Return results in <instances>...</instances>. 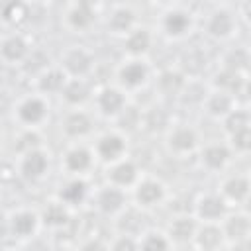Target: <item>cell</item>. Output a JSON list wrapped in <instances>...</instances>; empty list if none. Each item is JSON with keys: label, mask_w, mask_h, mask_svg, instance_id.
<instances>
[{"label": "cell", "mask_w": 251, "mask_h": 251, "mask_svg": "<svg viewBox=\"0 0 251 251\" xmlns=\"http://www.w3.org/2000/svg\"><path fill=\"white\" fill-rule=\"evenodd\" d=\"M198 10L186 2H167L155 16V35L171 45L188 43L198 31Z\"/></svg>", "instance_id": "6da1fadb"}, {"label": "cell", "mask_w": 251, "mask_h": 251, "mask_svg": "<svg viewBox=\"0 0 251 251\" xmlns=\"http://www.w3.org/2000/svg\"><path fill=\"white\" fill-rule=\"evenodd\" d=\"M198 29L202 35L216 45H229L237 41L239 31L243 29L241 20L237 16L235 2H212L198 14Z\"/></svg>", "instance_id": "7a4b0ae2"}, {"label": "cell", "mask_w": 251, "mask_h": 251, "mask_svg": "<svg viewBox=\"0 0 251 251\" xmlns=\"http://www.w3.org/2000/svg\"><path fill=\"white\" fill-rule=\"evenodd\" d=\"M104 6L102 2L94 0H71L61 6L59 12V22L61 27L71 33V35H90L94 29L102 25V16H104Z\"/></svg>", "instance_id": "3957f363"}, {"label": "cell", "mask_w": 251, "mask_h": 251, "mask_svg": "<svg viewBox=\"0 0 251 251\" xmlns=\"http://www.w3.org/2000/svg\"><path fill=\"white\" fill-rule=\"evenodd\" d=\"M53 104L47 96L27 90L14 98L10 106V120L16 129H41L49 124Z\"/></svg>", "instance_id": "277c9868"}, {"label": "cell", "mask_w": 251, "mask_h": 251, "mask_svg": "<svg viewBox=\"0 0 251 251\" xmlns=\"http://www.w3.org/2000/svg\"><path fill=\"white\" fill-rule=\"evenodd\" d=\"M155 67L151 59H135L122 57L112 69V80L120 90H124L129 98L147 90L155 78Z\"/></svg>", "instance_id": "5b68a950"}, {"label": "cell", "mask_w": 251, "mask_h": 251, "mask_svg": "<svg viewBox=\"0 0 251 251\" xmlns=\"http://www.w3.org/2000/svg\"><path fill=\"white\" fill-rule=\"evenodd\" d=\"M55 169V157L47 145L29 149L14 157V175L27 186H39L47 182Z\"/></svg>", "instance_id": "8992f818"}, {"label": "cell", "mask_w": 251, "mask_h": 251, "mask_svg": "<svg viewBox=\"0 0 251 251\" xmlns=\"http://www.w3.org/2000/svg\"><path fill=\"white\" fill-rule=\"evenodd\" d=\"M202 141H204L202 131L188 120H175L161 137L163 149L171 159L194 157Z\"/></svg>", "instance_id": "52a82bcc"}, {"label": "cell", "mask_w": 251, "mask_h": 251, "mask_svg": "<svg viewBox=\"0 0 251 251\" xmlns=\"http://www.w3.org/2000/svg\"><path fill=\"white\" fill-rule=\"evenodd\" d=\"M90 147L98 165L108 167L131 155V137L116 126L98 129L90 139Z\"/></svg>", "instance_id": "ba28073f"}, {"label": "cell", "mask_w": 251, "mask_h": 251, "mask_svg": "<svg viewBox=\"0 0 251 251\" xmlns=\"http://www.w3.org/2000/svg\"><path fill=\"white\" fill-rule=\"evenodd\" d=\"M171 198V186L165 178L153 173H143L137 184L129 190V204L143 214H153Z\"/></svg>", "instance_id": "9c48e42d"}, {"label": "cell", "mask_w": 251, "mask_h": 251, "mask_svg": "<svg viewBox=\"0 0 251 251\" xmlns=\"http://www.w3.org/2000/svg\"><path fill=\"white\" fill-rule=\"evenodd\" d=\"M4 222H6V237L18 245L31 243L43 231L39 210L35 206H27V204L14 206L4 214Z\"/></svg>", "instance_id": "30bf717a"}, {"label": "cell", "mask_w": 251, "mask_h": 251, "mask_svg": "<svg viewBox=\"0 0 251 251\" xmlns=\"http://www.w3.org/2000/svg\"><path fill=\"white\" fill-rule=\"evenodd\" d=\"M55 63L65 73L67 78L92 80L98 69L96 51L86 43H69L65 49H61Z\"/></svg>", "instance_id": "8fae6325"}, {"label": "cell", "mask_w": 251, "mask_h": 251, "mask_svg": "<svg viewBox=\"0 0 251 251\" xmlns=\"http://www.w3.org/2000/svg\"><path fill=\"white\" fill-rule=\"evenodd\" d=\"M57 167L61 176H84L90 178L94 169L98 167L90 141H73L65 143L57 157Z\"/></svg>", "instance_id": "7c38bea8"}, {"label": "cell", "mask_w": 251, "mask_h": 251, "mask_svg": "<svg viewBox=\"0 0 251 251\" xmlns=\"http://www.w3.org/2000/svg\"><path fill=\"white\" fill-rule=\"evenodd\" d=\"M129 104H131V98L124 90H120L114 82L108 80V82L96 84L90 110L96 116V120L114 124Z\"/></svg>", "instance_id": "4fadbf2b"}, {"label": "cell", "mask_w": 251, "mask_h": 251, "mask_svg": "<svg viewBox=\"0 0 251 251\" xmlns=\"http://www.w3.org/2000/svg\"><path fill=\"white\" fill-rule=\"evenodd\" d=\"M129 206H131L129 204V194L126 190L116 188L108 182L94 184L92 194H90V202H88V210L94 212L98 218L114 222Z\"/></svg>", "instance_id": "5bb4252c"}, {"label": "cell", "mask_w": 251, "mask_h": 251, "mask_svg": "<svg viewBox=\"0 0 251 251\" xmlns=\"http://www.w3.org/2000/svg\"><path fill=\"white\" fill-rule=\"evenodd\" d=\"M33 39L22 29H4L0 33V65L6 69L25 67L33 55Z\"/></svg>", "instance_id": "9a60e30c"}, {"label": "cell", "mask_w": 251, "mask_h": 251, "mask_svg": "<svg viewBox=\"0 0 251 251\" xmlns=\"http://www.w3.org/2000/svg\"><path fill=\"white\" fill-rule=\"evenodd\" d=\"M141 24L139 8L131 2H112L104 6L102 25L106 35L114 39H124L131 29H135Z\"/></svg>", "instance_id": "2e32d148"}, {"label": "cell", "mask_w": 251, "mask_h": 251, "mask_svg": "<svg viewBox=\"0 0 251 251\" xmlns=\"http://www.w3.org/2000/svg\"><path fill=\"white\" fill-rule=\"evenodd\" d=\"M196 165L202 173L212 175V176H222L224 173L231 171L235 157L231 153V149L227 147V143L220 137V139H204L200 149L194 155Z\"/></svg>", "instance_id": "e0dca14e"}, {"label": "cell", "mask_w": 251, "mask_h": 251, "mask_svg": "<svg viewBox=\"0 0 251 251\" xmlns=\"http://www.w3.org/2000/svg\"><path fill=\"white\" fill-rule=\"evenodd\" d=\"M98 120L90 108L80 110H63L59 118V135L65 143L73 141H90L98 131Z\"/></svg>", "instance_id": "ac0fdd59"}, {"label": "cell", "mask_w": 251, "mask_h": 251, "mask_svg": "<svg viewBox=\"0 0 251 251\" xmlns=\"http://www.w3.org/2000/svg\"><path fill=\"white\" fill-rule=\"evenodd\" d=\"M92 180L84 176H61V180L55 184L53 198L59 200L63 206H67L73 214H80L82 210H88L90 194H92Z\"/></svg>", "instance_id": "d6986e66"}, {"label": "cell", "mask_w": 251, "mask_h": 251, "mask_svg": "<svg viewBox=\"0 0 251 251\" xmlns=\"http://www.w3.org/2000/svg\"><path fill=\"white\" fill-rule=\"evenodd\" d=\"M214 190L231 210L247 208L251 196V176L247 171H227L220 176Z\"/></svg>", "instance_id": "ffe728a7"}, {"label": "cell", "mask_w": 251, "mask_h": 251, "mask_svg": "<svg viewBox=\"0 0 251 251\" xmlns=\"http://www.w3.org/2000/svg\"><path fill=\"white\" fill-rule=\"evenodd\" d=\"M188 80L194 78H208L210 69H212V57L208 53V49L204 45L192 43L180 49V53L176 55L175 63H173Z\"/></svg>", "instance_id": "44dd1931"}, {"label": "cell", "mask_w": 251, "mask_h": 251, "mask_svg": "<svg viewBox=\"0 0 251 251\" xmlns=\"http://www.w3.org/2000/svg\"><path fill=\"white\" fill-rule=\"evenodd\" d=\"M143 167L139 165V161H135L131 155L122 159V161H116L108 167H104V173H102V182H108L116 188H122L129 194V190L137 184V180L143 176Z\"/></svg>", "instance_id": "7402d4cb"}, {"label": "cell", "mask_w": 251, "mask_h": 251, "mask_svg": "<svg viewBox=\"0 0 251 251\" xmlns=\"http://www.w3.org/2000/svg\"><path fill=\"white\" fill-rule=\"evenodd\" d=\"M186 76L175 67V65H169V67H163V69H157L155 71V78H153V86H155V92H157V100L167 104V106H173L176 104L184 84H186Z\"/></svg>", "instance_id": "603a6c76"}, {"label": "cell", "mask_w": 251, "mask_h": 251, "mask_svg": "<svg viewBox=\"0 0 251 251\" xmlns=\"http://www.w3.org/2000/svg\"><path fill=\"white\" fill-rule=\"evenodd\" d=\"M231 208L220 198L216 190H202L192 200V216L198 224H220Z\"/></svg>", "instance_id": "cb8c5ba5"}, {"label": "cell", "mask_w": 251, "mask_h": 251, "mask_svg": "<svg viewBox=\"0 0 251 251\" xmlns=\"http://www.w3.org/2000/svg\"><path fill=\"white\" fill-rule=\"evenodd\" d=\"M157 35L151 25L139 24L135 29H131L124 39H120L122 57H135V59H151V53L155 49Z\"/></svg>", "instance_id": "d4e9b609"}, {"label": "cell", "mask_w": 251, "mask_h": 251, "mask_svg": "<svg viewBox=\"0 0 251 251\" xmlns=\"http://www.w3.org/2000/svg\"><path fill=\"white\" fill-rule=\"evenodd\" d=\"M94 80L84 78H67L65 86L61 88L57 102L63 106V110H80L90 108L92 96H94Z\"/></svg>", "instance_id": "484cf974"}, {"label": "cell", "mask_w": 251, "mask_h": 251, "mask_svg": "<svg viewBox=\"0 0 251 251\" xmlns=\"http://www.w3.org/2000/svg\"><path fill=\"white\" fill-rule=\"evenodd\" d=\"M175 122L173 106H167L159 100L151 102L149 106L141 108V118H139V131L155 137H163V133L169 129V126Z\"/></svg>", "instance_id": "4316f807"}, {"label": "cell", "mask_w": 251, "mask_h": 251, "mask_svg": "<svg viewBox=\"0 0 251 251\" xmlns=\"http://www.w3.org/2000/svg\"><path fill=\"white\" fill-rule=\"evenodd\" d=\"M214 69H222V71H229V73H235V75L249 76V69H251V49H249V45L239 43V41L224 45L218 59H216Z\"/></svg>", "instance_id": "83f0119b"}, {"label": "cell", "mask_w": 251, "mask_h": 251, "mask_svg": "<svg viewBox=\"0 0 251 251\" xmlns=\"http://www.w3.org/2000/svg\"><path fill=\"white\" fill-rule=\"evenodd\" d=\"M222 235L226 239V245L249 241L251 239V216L247 208H233L226 214V218L220 222Z\"/></svg>", "instance_id": "f1b7e54d"}, {"label": "cell", "mask_w": 251, "mask_h": 251, "mask_svg": "<svg viewBox=\"0 0 251 251\" xmlns=\"http://www.w3.org/2000/svg\"><path fill=\"white\" fill-rule=\"evenodd\" d=\"M65 82H67V76L57 67V63H47L31 75V90L37 92V94L47 96L49 100L59 96Z\"/></svg>", "instance_id": "f546056e"}, {"label": "cell", "mask_w": 251, "mask_h": 251, "mask_svg": "<svg viewBox=\"0 0 251 251\" xmlns=\"http://www.w3.org/2000/svg\"><path fill=\"white\" fill-rule=\"evenodd\" d=\"M37 210H39L43 231H49V233H61V231H65L73 224V218L76 216L67 206H63L59 200H55L53 196H49L43 202V206H39Z\"/></svg>", "instance_id": "4dcf8cb0"}, {"label": "cell", "mask_w": 251, "mask_h": 251, "mask_svg": "<svg viewBox=\"0 0 251 251\" xmlns=\"http://www.w3.org/2000/svg\"><path fill=\"white\" fill-rule=\"evenodd\" d=\"M196 227H198V222L190 212H176L167 220L163 229L173 241L175 249H178V247H190Z\"/></svg>", "instance_id": "1f68e13d"}, {"label": "cell", "mask_w": 251, "mask_h": 251, "mask_svg": "<svg viewBox=\"0 0 251 251\" xmlns=\"http://www.w3.org/2000/svg\"><path fill=\"white\" fill-rule=\"evenodd\" d=\"M237 106H239V102L235 100V96H231V94H227L224 90H218V88H208V94H206V98H204V102L200 106V112L210 122L220 124Z\"/></svg>", "instance_id": "d6a6232c"}, {"label": "cell", "mask_w": 251, "mask_h": 251, "mask_svg": "<svg viewBox=\"0 0 251 251\" xmlns=\"http://www.w3.org/2000/svg\"><path fill=\"white\" fill-rule=\"evenodd\" d=\"M33 4L24 0H8L0 2V24L6 29H22L27 31L25 25L33 18Z\"/></svg>", "instance_id": "836d02e7"}, {"label": "cell", "mask_w": 251, "mask_h": 251, "mask_svg": "<svg viewBox=\"0 0 251 251\" xmlns=\"http://www.w3.org/2000/svg\"><path fill=\"white\" fill-rule=\"evenodd\" d=\"M192 251H224L226 239L222 235L220 224H198L196 233L190 241Z\"/></svg>", "instance_id": "e575fe53"}, {"label": "cell", "mask_w": 251, "mask_h": 251, "mask_svg": "<svg viewBox=\"0 0 251 251\" xmlns=\"http://www.w3.org/2000/svg\"><path fill=\"white\" fill-rule=\"evenodd\" d=\"M208 80L206 78H194V80H186L175 108H188V110H198L208 94Z\"/></svg>", "instance_id": "d590c367"}, {"label": "cell", "mask_w": 251, "mask_h": 251, "mask_svg": "<svg viewBox=\"0 0 251 251\" xmlns=\"http://www.w3.org/2000/svg\"><path fill=\"white\" fill-rule=\"evenodd\" d=\"M137 251H176L163 227H145L137 235Z\"/></svg>", "instance_id": "8d00e7d4"}, {"label": "cell", "mask_w": 251, "mask_h": 251, "mask_svg": "<svg viewBox=\"0 0 251 251\" xmlns=\"http://www.w3.org/2000/svg\"><path fill=\"white\" fill-rule=\"evenodd\" d=\"M143 212H139L137 208L129 206L124 214H120L112 226H114V233H124V235H131V237H137L147 226L143 224Z\"/></svg>", "instance_id": "74e56055"}, {"label": "cell", "mask_w": 251, "mask_h": 251, "mask_svg": "<svg viewBox=\"0 0 251 251\" xmlns=\"http://www.w3.org/2000/svg\"><path fill=\"white\" fill-rule=\"evenodd\" d=\"M220 127H222V137L229 135V133H235V131L251 129V110H249V106L239 104L233 112H229L220 122Z\"/></svg>", "instance_id": "f35d334b"}, {"label": "cell", "mask_w": 251, "mask_h": 251, "mask_svg": "<svg viewBox=\"0 0 251 251\" xmlns=\"http://www.w3.org/2000/svg\"><path fill=\"white\" fill-rule=\"evenodd\" d=\"M41 145H47L41 129H16V135L12 141V151L16 157L20 153H25V151L41 147Z\"/></svg>", "instance_id": "ab89813d"}, {"label": "cell", "mask_w": 251, "mask_h": 251, "mask_svg": "<svg viewBox=\"0 0 251 251\" xmlns=\"http://www.w3.org/2000/svg\"><path fill=\"white\" fill-rule=\"evenodd\" d=\"M75 251H108V237L100 233H86L76 241Z\"/></svg>", "instance_id": "60d3db41"}, {"label": "cell", "mask_w": 251, "mask_h": 251, "mask_svg": "<svg viewBox=\"0 0 251 251\" xmlns=\"http://www.w3.org/2000/svg\"><path fill=\"white\" fill-rule=\"evenodd\" d=\"M108 251H137V237L112 233L108 237Z\"/></svg>", "instance_id": "b9f144b4"}, {"label": "cell", "mask_w": 251, "mask_h": 251, "mask_svg": "<svg viewBox=\"0 0 251 251\" xmlns=\"http://www.w3.org/2000/svg\"><path fill=\"white\" fill-rule=\"evenodd\" d=\"M224 251H249V241H239V243H229L226 245Z\"/></svg>", "instance_id": "7bdbcfd3"}, {"label": "cell", "mask_w": 251, "mask_h": 251, "mask_svg": "<svg viewBox=\"0 0 251 251\" xmlns=\"http://www.w3.org/2000/svg\"><path fill=\"white\" fill-rule=\"evenodd\" d=\"M2 251H29V249H27V245H18V243H14L12 247L2 249Z\"/></svg>", "instance_id": "ee69618b"}, {"label": "cell", "mask_w": 251, "mask_h": 251, "mask_svg": "<svg viewBox=\"0 0 251 251\" xmlns=\"http://www.w3.org/2000/svg\"><path fill=\"white\" fill-rule=\"evenodd\" d=\"M4 145H6V131H4V126L0 124V151H2Z\"/></svg>", "instance_id": "f6af8a7d"}, {"label": "cell", "mask_w": 251, "mask_h": 251, "mask_svg": "<svg viewBox=\"0 0 251 251\" xmlns=\"http://www.w3.org/2000/svg\"><path fill=\"white\" fill-rule=\"evenodd\" d=\"M0 198H2V182H0Z\"/></svg>", "instance_id": "bcb514c9"}, {"label": "cell", "mask_w": 251, "mask_h": 251, "mask_svg": "<svg viewBox=\"0 0 251 251\" xmlns=\"http://www.w3.org/2000/svg\"><path fill=\"white\" fill-rule=\"evenodd\" d=\"M63 251H75V249H63Z\"/></svg>", "instance_id": "7dc6e473"}]
</instances>
